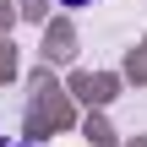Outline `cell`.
I'll use <instances>...</instances> for the list:
<instances>
[{"mask_svg":"<svg viewBox=\"0 0 147 147\" xmlns=\"http://www.w3.org/2000/svg\"><path fill=\"white\" fill-rule=\"evenodd\" d=\"M5 147H27V142H5Z\"/></svg>","mask_w":147,"mask_h":147,"instance_id":"2","label":"cell"},{"mask_svg":"<svg viewBox=\"0 0 147 147\" xmlns=\"http://www.w3.org/2000/svg\"><path fill=\"white\" fill-rule=\"evenodd\" d=\"M60 5H71V11H82V5H93V0H60Z\"/></svg>","mask_w":147,"mask_h":147,"instance_id":"1","label":"cell"}]
</instances>
